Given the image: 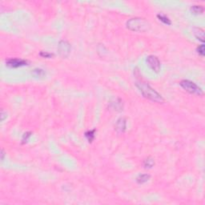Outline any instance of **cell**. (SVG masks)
I'll return each mask as SVG.
<instances>
[{
    "label": "cell",
    "mask_w": 205,
    "mask_h": 205,
    "mask_svg": "<svg viewBox=\"0 0 205 205\" xmlns=\"http://www.w3.org/2000/svg\"><path fill=\"white\" fill-rule=\"evenodd\" d=\"M135 85L140 90L143 96L146 99L151 100L153 102H160V103L164 102V99L163 98L162 95L159 92H157L155 89L152 88L148 83H144V82H137Z\"/></svg>",
    "instance_id": "obj_1"
},
{
    "label": "cell",
    "mask_w": 205,
    "mask_h": 205,
    "mask_svg": "<svg viewBox=\"0 0 205 205\" xmlns=\"http://www.w3.org/2000/svg\"><path fill=\"white\" fill-rule=\"evenodd\" d=\"M127 27L132 32H145L150 28V24L147 20L141 18H133L126 23Z\"/></svg>",
    "instance_id": "obj_2"
},
{
    "label": "cell",
    "mask_w": 205,
    "mask_h": 205,
    "mask_svg": "<svg viewBox=\"0 0 205 205\" xmlns=\"http://www.w3.org/2000/svg\"><path fill=\"white\" fill-rule=\"evenodd\" d=\"M179 85L181 86V87L183 89H184L186 91H188V93H190V94L196 95H199V96H202L204 95L202 89L200 88L199 86H197L195 83L190 81V80H182L179 83Z\"/></svg>",
    "instance_id": "obj_3"
},
{
    "label": "cell",
    "mask_w": 205,
    "mask_h": 205,
    "mask_svg": "<svg viewBox=\"0 0 205 205\" xmlns=\"http://www.w3.org/2000/svg\"><path fill=\"white\" fill-rule=\"evenodd\" d=\"M147 63L149 67L156 73H159L161 69V64L159 59L155 55H149L147 57Z\"/></svg>",
    "instance_id": "obj_4"
},
{
    "label": "cell",
    "mask_w": 205,
    "mask_h": 205,
    "mask_svg": "<svg viewBox=\"0 0 205 205\" xmlns=\"http://www.w3.org/2000/svg\"><path fill=\"white\" fill-rule=\"evenodd\" d=\"M71 47L70 43L67 41L62 40L60 41L58 46V51L59 53L60 56L63 58H67L71 52Z\"/></svg>",
    "instance_id": "obj_5"
},
{
    "label": "cell",
    "mask_w": 205,
    "mask_h": 205,
    "mask_svg": "<svg viewBox=\"0 0 205 205\" xmlns=\"http://www.w3.org/2000/svg\"><path fill=\"white\" fill-rule=\"evenodd\" d=\"M6 65L9 67H11V68H18L20 67L28 65V61L22 59H17V58L9 59L6 61Z\"/></svg>",
    "instance_id": "obj_6"
},
{
    "label": "cell",
    "mask_w": 205,
    "mask_h": 205,
    "mask_svg": "<svg viewBox=\"0 0 205 205\" xmlns=\"http://www.w3.org/2000/svg\"><path fill=\"white\" fill-rule=\"evenodd\" d=\"M127 128V120L124 117H120L115 123V130L119 133H123Z\"/></svg>",
    "instance_id": "obj_7"
},
{
    "label": "cell",
    "mask_w": 205,
    "mask_h": 205,
    "mask_svg": "<svg viewBox=\"0 0 205 205\" xmlns=\"http://www.w3.org/2000/svg\"><path fill=\"white\" fill-rule=\"evenodd\" d=\"M111 107L116 111H121L123 108V103L120 99H116L114 101L111 102Z\"/></svg>",
    "instance_id": "obj_8"
},
{
    "label": "cell",
    "mask_w": 205,
    "mask_h": 205,
    "mask_svg": "<svg viewBox=\"0 0 205 205\" xmlns=\"http://www.w3.org/2000/svg\"><path fill=\"white\" fill-rule=\"evenodd\" d=\"M193 34L197 39H199V41H201L203 43L204 42V32L203 31L202 29L194 28Z\"/></svg>",
    "instance_id": "obj_9"
},
{
    "label": "cell",
    "mask_w": 205,
    "mask_h": 205,
    "mask_svg": "<svg viewBox=\"0 0 205 205\" xmlns=\"http://www.w3.org/2000/svg\"><path fill=\"white\" fill-rule=\"evenodd\" d=\"M150 175L148 174H140L136 178V182L140 184H143L144 183L148 182L149 179H150Z\"/></svg>",
    "instance_id": "obj_10"
},
{
    "label": "cell",
    "mask_w": 205,
    "mask_h": 205,
    "mask_svg": "<svg viewBox=\"0 0 205 205\" xmlns=\"http://www.w3.org/2000/svg\"><path fill=\"white\" fill-rule=\"evenodd\" d=\"M191 11L195 14H203V12L204 11V8L202 6H199V5H194V6H191Z\"/></svg>",
    "instance_id": "obj_11"
},
{
    "label": "cell",
    "mask_w": 205,
    "mask_h": 205,
    "mask_svg": "<svg viewBox=\"0 0 205 205\" xmlns=\"http://www.w3.org/2000/svg\"><path fill=\"white\" fill-rule=\"evenodd\" d=\"M157 18L159 19L160 21H161L163 23H164V24H166V25H171V19H170L167 15H165V14H157Z\"/></svg>",
    "instance_id": "obj_12"
},
{
    "label": "cell",
    "mask_w": 205,
    "mask_h": 205,
    "mask_svg": "<svg viewBox=\"0 0 205 205\" xmlns=\"http://www.w3.org/2000/svg\"><path fill=\"white\" fill-rule=\"evenodd\" d=\"M154 165H155V160L151 157H148L143 161V166L145 168H151Z\"/></svg>",
    "instance_id": "obj_13"
},
{
    "label": "cell",
    "mask_w": 205,
    "mask_h": 205,
    "mask_svg": "<svg viewBox=\"0 0 205 205\" xmlns=\"http://www.w3.org/2000/svg\"><path fill=\"white\" fill-rule=\"evenodd\" d=\"M95 130H91V131H87L85 133L86 138L87 139L89 143H91L95 139Z\"/></svg>",
    "instance_id": "obj_14"
},
{
    "label": "cell",
    "mask_w": 205,
    "mask_h": 205,
    "mask_svg": "<svg viewBox=\"0 0 205 205\" xmlns=\"http://www.w3.org/2000/svg\"><path fill=\"white\" fill-rule=\"evenodd\" d=\"M32 74H33V75L35 77H43L46 75V73L43 69L36 68V69H34V70H33V71H32Z\"/></svg>",
    "instance_id": "obj_15"
},
{
    "label": "cell",
    "mask_w": 205,
    "mask_h": 205,
    "mask_svg": "<svg viewBox=\"0 0 205 205\" xmlns=\"http://www.w3.org/2000/svg\"><path fill=\"white\" fill-rule=\"evenodd\" d=\"M31 135H32V132H30V131H27V132L24 133L23 135V139H22V143H25L27 142Z\"/></svg>",
    "instance_id": "obj_16"
},
{
    "label": "cell",
    "mask_w": 205,
    "mask_h": 205,
    "mask_svg": "<svg viewBox=\"0 0 205 205\" xmlns=\"http://www.w3.org/2000/svg\"><path fill=\"white\" fill-rule=\"evenodd\" d=\"M196 51H197V52H198V54H200L201 56H204L205 48H204V44L199 46V47H197Z\"/></svg>",
    "instance_id": "obj_17"
},
{
    "label": "cell",
    "mask_w": 205,
    "mask_h": 205,
    "mask_svg": "<svg viewBox=\"0 0 205 205\" xmlns=\"http://www.w3.org/2000/svg\"><path fill=\"white\" fill-rule=\"evenodd\" d=\"M39 54L40 56H42L43 58H47V59H50V58L54 56V54L49 53V52H47V51H41Z\"/></svg>",
    "instance_id": "obj_18"
},
{
    "label": "cell",
    "mask_w": 205,
    "mask_h": 205,
    "mask_svg": "<svg viewBox=\"0 0 205 205\" xmlns=\"http://www.w3.org/2000/svg\"><path fill=\"white\" fill-rule=\"evenodd\" d=\"M6 112H5V111H3V110H2V111H1V120L2 121H4L5 120V118H6Z\"/></svg>",
    "instance_id": "obj_19"
},
{
    "label": "cell",
    "mask_w": 205,
    "mask_h": 205,
    "mask_svg": "<svg viewBox=\"0 0 205 205\" xmlns=\"http://www.w3.org/2000/svg\"><path fill=\"white\" fill-rule=\"evenodd\" d=\"M4 156H5V153H4V151L2 149L1 150V160L2 161H3V160H4Z\"/></svg>",
    "instance_id": "obj_20"
}]
</instances>
